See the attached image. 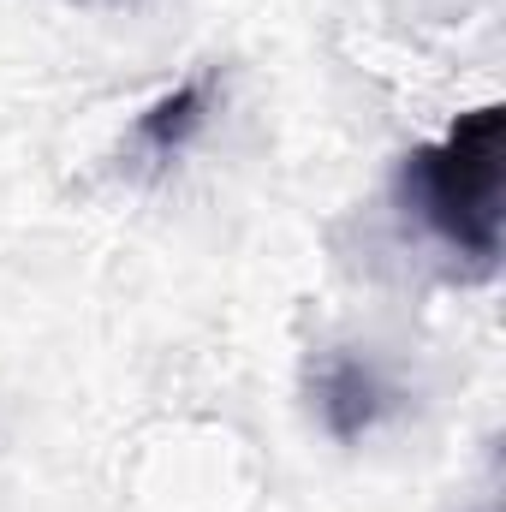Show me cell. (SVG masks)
<instances>
[{"label":"cell","instance_id":"2","mask_svg":"<svg viewBox=\"0 0 506 512\" xmlns=\"http://www.w3.org/2000/svg\"><path fill=\"white\" fill-rule=\"evenodd\" d=\"M316 405H322V423H328L340 441H358V435H370V429L381 423L387 387H381V376L364 364V358L334 352V358L316 370Z\"/></svg>","mask_w":506,"mask_h":512},{"label":"cell","instance_id":"3","mask_svg":"<svg viewBox=\"0 0 506 512\" xmlns=\"http://www.w3.org/2000/svg\"><path fill=\"white\" fill-rule=\"evenodd\" d=\"M203 108H209V78H185L179 90H167L143 120H137V137L155 149V155H173L185 149V137L203 126Z\"/></svg>","mask_w":506,"mask_h":512},{"label":"cell","instance_id":"1","mask_svg":"<svg viewBox=\"0 0 506 512\" xmlns=\"http://www.w3.org/2000/svg\"><path fill=\"white\" fill-rule=\"evenodd\" d=\"M405 197L441 233V245L477 256L483 268L501 256L506 215V108L483 102L459 114L441 143L405 161Z\"/></svg>","mask_w":506,"mask_h":512}]
</instances>
